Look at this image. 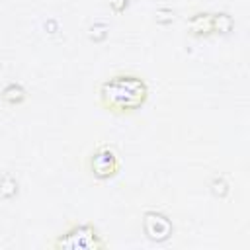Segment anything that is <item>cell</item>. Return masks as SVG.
<instances>
[{"mask_svg": "<svg viewBox=\"0 0 250 250\" xmlns=\"http://www.w3.org/2000/svg\"><path fill=\"white\" fill-rule=\"evenodd\" d=\"M102 102L111 111H131L146 98V84L135 74H115L102 84Z\"/></svg>", "mask_w": 250, "mask_h": 250, "instance_id": "cell-1", "label": "cell"}, {"mask_svg": "<svg viewBox=\"0 0 250 250\" xmlns=\"http://www.w3.org/2000/svg\"><path fill=\"white\" fill-rule=\"evenodd\" d=\"M117 168V160H115V154L107 148L100 150L94 154L92 158V170L98 174V176H109L113 174V170Z\"/></svg>", "mask_w": 250, "mask_h": 250, "instance_id": "cell-2", "label": "cell"}]
</instances>
